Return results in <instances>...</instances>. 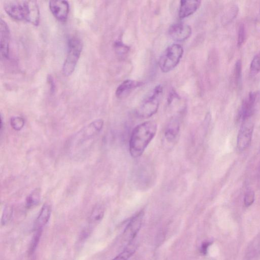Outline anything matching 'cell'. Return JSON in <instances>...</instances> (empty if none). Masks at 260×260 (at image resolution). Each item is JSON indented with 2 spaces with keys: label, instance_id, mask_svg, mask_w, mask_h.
<instances>
[{
  "label": "cell",
  "instance_id": "1",
  "mask_svg": "<svg viewBox=\"0 0 260 260\" xmlns=\"http://www.w3.org/2000/svg\"><path fill=\"white\" fill-rule=\"evenodd\" d=\"M157 132V124L153 121H145L134 128L129 142V151L133 157L137 158L144 154Z\"/></svg>",
  "mask_w": 260,
  "mask_h": 260
},
{
  "label": "cell",
  "instance_id": "2",
  "mask_svg": "<svg viewBox=\"0 0 260 260\" xmlns=\"http://www.w3.org/2000/svg\"><path fill=\"white\" fill-rule=\"evenodd\" d=\"M4 9L7 14L15 20L27 22L35 26L39 24L40 11L35 1L11 0L5 3Z\"/></svg>",
  "mask_w": 260,
  "mask_h": 260
},
{
  "label": "cell",
  "instance_id": "3",
  "mask_svg": "<svg viewBox=\"0 0 260 260\" xmlns=\"http://www.w3.org/2000/svg\"><path fill=\"white\" fill-rule=\"evenodd\" d=\"M184 54L182 46L173 44L169 46L161 56L159 65L161 71L168 73L175 69L179 64Z\"/></svg>",
  "mask_w": 260,
  "mask_h": 260
},
{
  "label": "cell",
  "instance_id": "4",
  "mask_svg": "<svg viewBox=\"0 0 260 260\" xmlns=\"http://www.w3.org/2000/svg\"><path fill=\"white\" fill-rule=\"evenodd\" d=\"M82 43L80 39L72 37L68 41V53L63 66L65 76H69L74 72L82 50Z\"/></svg>",
  "mask_w": 260,
  "mask_h": 260
},
{
  "label": "cell",
  "instance_id": "5",
  "mask_svg": "<svg viewBox=\"0 0 260 260\" xmlns=\"http://www.w3.org/2000/svg\"><path fill=\"white\" fill-rule=\"evenodd\" d=\"M163 91L162 85L157 86L154 89L152 94L138 108L137 115L141 118H147L155 114L159 107Z\"/></svg>",
  "mask_w": 260,
  "mask_h": 260
},
{
  "label": "cell",
  "instance_id": "6",
  "mask_svg": "<svg viewBox=\"0 0 260 260\" xmlns=\"http://www.w3.org/2000/svg\"><path fill=\"white\" fill-rule=\"evenodd\" d=\"M103 125L104 121L102 119H98L92 121L77 134L73 140V146L76 147L81 145L85 142L97 136L101 132Z\"/></svg>",
  "mask_w": 260,
  "mask_h": 260
},
{
  "label": "cell",
  "instance_id": "7",
  "mask_svg": "<svg viewBox=\"0 0 260 260\" xmlns=\"http://www.w3.org/2000/svg\"><path fill=\"white\" fill-rule=\"evenodd\" d=\"M254 129V123L250 118L242 121L237 139V148L245 151L251 144Z\"/></svg>",
  "mask_w": 260,
  "mask_h": 260
},
{
  "label": "cell",
  "instance_id": "8",
  "mask_svg": "<svg viewBox=\"0 0 260 260\" xmlns=\"http://www.w3.org/2000/svg\"><path fill=\"white\" fill-rule=\"evenodd\" d=\"M144 212L141 211L129 221L124 231V237L126 241L131 242L139 232L143 224Z\"/></svg>",
  "mask_w": 260,
  "mask_h": 260
},
{
  "label": "cell",
  "instance_id": "9",
  "mask_svg": "<svg viewBox=\"0 0 260 260\" xmlns=\"http://www.w3.org/2000/svg\"><path fill=\"white\" fill-rule=\"evenodd\" d=\"M11 31L7 22L0 19V52L3 58L8 59L10 56Z\"/></svg>",
  "mask_w": 260,
  "mask_h": 260
},
{
  "label": "cell",
  "instance_id": "10",
  "mask_svg": "<svg viewBox=\"0 0 260 260\" xmlns=\"http://www.w3.org/2000/svg\"><path fill=\"white\" fill-rule=\"evenodd\" d=\"M192 32V28L189 25L182 23L172 25L168 30L170 37L177 41L186 40L190 37Z\"/></svg>",
  "mask_w": 260,
  "mask_h": 260
},
{
  "label": "cell",
  "instance_id": "11",
  "mask_svg": "<svg viewBox=\"0 0 260 260\" xmlns=\"http://www.w3.org/2000/svg\"><path fill=\"white\" fill-rule=\"evenodd\" d=\"M256 97V93L250 92L244 99L239 113V117L242 121L251 117L254 112Z\"/></svg>",
  "mask_w": 260,
  "mask_h": 260
},
{
  "label": "cell",
  "instance_id": "12",
  "mask_svg": "<svg viewBox=\"0 0 260 260\" xmlns=\"http://www.w3.org/2000/svg\"><path fill=\"white\" fill-rule=\"evenodd\" d=\"M50 9L54 16L59 21L65 22L69 13V5L67 1H51Z\"/></svg>",
  "mask_w": 260,
  "mask_h": 260
},
{
  "label": "cell",
  "instance_id": "13",
  "mask_svg": "<svg viewBox=\"0 0 260 260\" xmlns=\"http://www.w3.org/2000/svg\"><path fill=\"white\" fill-rule=\"evenodd\" d=\"M143 82L133 80H126L123 81L117 88L115 95L118 99L126 98L133 90L139 87Z\"/></svg>",
  "mask_w": 260,
  "mask_h": 260
},
{
  "label": "cell",
  "instance_id": "14",
  "mask_svg": "<svg viewBox=\"0 0 260 260\" xmlns=\"http://www.w3.org/2000/svg\"><path fill=\"white\" fill-rule=\"evenodd\" d=\"M201 2L198 0H183L181 2L179 16L183 19L193 15L200 8Z\"/></svg>",
  "mask_w": 260,
  "mask_h": 260
},
{
  "label": "cell",
  "instance_id": "15",
  "mask_svg": "<svg viewBox=\"0 0 260 260\" xmlns=\"http://www.w3.org/2000/svg\"><path fill=\"white\" fill-rule=\"evenodd\" d=\"M52 214V207L50 205L46 203L43 205L37 216L35 223V228L43 229L49 222Z\"/></svg>",
  "mask_w": 260,
  "mask_h": 260
},
{
  "label": "cell",
  "instance_id": "16",
  "mask_svg": "<svg viewBox=\"0 0 260 260\" xmlns=\"http://www.w3.org/2000/svg\"><path fill=\"white\" fill-rule=\"evenodd\" d=\"M180 131V123L177 119L171 120L167 125L164 133L165 140L169 143L175 142Z\"/></svg>",
  "mask_w": 260,
  "mask_h": 260
},
{
  "label": "cell",
  "instance_id": "17",
  "mask_svg": "<svg viewBox=\"0 0 260 260\" xmlns=\"http://www.w3.org/2000/svg\"><path fill=\"white\" fill-rule=\"evenodd\" d=\"M104 212V208L101 205H97L94 207L90 216L89 226L90 228L92 230L93 227L102 220Z\"/></svg>",
  "mask_w": 260,
  "mask_h": 260
},
{
  "label": "cell",
  "instance_id": "18",
  "mask_svg": "<svg viewBox=\"0 0 260 260\" xmlns=\"http://www.w3.org/2000/svg\"><path fill=\"white\" fill-rule=\"evenodd\" d=\"M260 253V234L251 241L247 248L246 257L251 259Z\"/></svg>",
  "mask_w": 260,
  "mask_h": 260
},
{
  "label": "cell",
  "instance_id": "19",
  "mask_svg": "<svg viewBox=\"0 0 260 260\" xmlns=\"http://www.w3.org/2000/svg\"><path fill=\"white\" fill-rule=\"evenodd\" d=\"M41 199V190L35 189L27 197L26 199V207L28 209L34 208L37 206Z\"/></svg>",
  "mask_w": 260,
  "mask_h": 260
},
{
  "label": "cell",
  "instance_id": "20",
  "mask_svg": "<svg viewBox=\"0 0 260 260\" xmlns=\"http://www.w3.org/2000/svg\"><path fill=\"white\" fill-rule=\"evenodd\" d=\"M239 11L237 6L234 5L231 7L223 17L222 22L223 25H228L231 23L237 17Z\"/></svg>",
  "mask_w": 260,
  "mask_h": 260
},
{
  "label": "cell",
  "instance_id": "21",
  "mask_svg": "<svg viewBox=\"0 0 260 260\" xmlns=\"http://www.w3.org/2000/svg\"><path fill=\"white\" fill-rule=\"evenodd\" d=\"M43 229H36L31 240L29 250L28 254L30 256H32L35 253L38 246L39 245Z\"/></svg>",
  "mask_w": 260,
  "mask_h": 260
},
{
  "label": "cell",
  "instance_id": "22",
  "mask_svg": "<svg viewBox=\"0 0 260 260\" xmlns=\"http://www.w3.org/2000/svg\"><path fill=\"white\" fill-rule=\"evenodd\" d=\"M13 212L14 209L12 206L7 205L5 207L2 219V225L5 226L10 223L12 218Z\"/></svg>",
  "mask_w": 260,
  "mask_h": 260
},
{
  "label": "cell",
  "instance_id": "23",
  "mask_svg": "<svg viewBox=\"0 0 260 260\" xmlns=\"http://www.w3.org/2000/svg\"><path fill=\"white\" fill-rule=\"evenodd\" d=\"M234 77L236 86L240 87L242 83V62L238 60L235 65Z\"/></svg>",
  "mask_w": 260,
  "mask_h": 260
},
{
  "label": "cell",
  "instance_id": "24",
  "mask_svg": "<svg viewBox=\"0 0 260 260\" xmlns=\"http://www.w3.org/2000/svg\"><path fill=\"white\" fill-rule=\"evenodd\" d=\"M11 124L13 129L19 132L25 125V120L21 116H14L11 118Z\"/></svg>",
  "mask_w": 260,
  "mask_h": 260
},
{
  "label": "cell",
  "instance_id": "25",
  "mask_svg": "<svg viewBox=\"0 0 260 260\" xmlns=\"http://www.w3.org/2000/svg\"><path fill=\"white\" fill-rule=\"evenodd\" d=\"M135 252V249L134 248L128 247V248H126L123 250L122 252H121L112 260H128L133 255Z\"/></svg>",
  "mask_w": 260,
  "mask_h": 260
},
{
  "label": "cell",
  "instance_id": "26",
  "mask_svg": "<svg viewBox=\"0 0 260 260\" xmlns=\"http://www.w3.org/2000/svg\"><path fill=\"white\" fill-rule=\"evenodd\" d=\"M255 200V194L251 189H248L245 192L244 197V204L248 207L252 205Z\"/></svg>",
  "mask_w": 260,
  "mask_h": 260
},
{
  "label": "cell",
  "instance_id": "27",
  "mask_svg": "<svg viewBox=\"0 0 260 260\" xmlns=\"http://www.w3.org/2000/svg\"><path fill=\"white\" fill-rule=\"evenodd\" d=\"M250 69L254 73L260 71V54L253 57L250 63Z\"/></svg>",
  "mask_w": 260,
  "mask_h": 260
},
{
  "label": "cell",
  "instance_id": "28",
  "mask_svg": "<svg viewBox=\"0 0 260 260\" xmlns=\"http://www.w3.org/2000/svg\"><path fill=\"white\" fill-rule=\"evenodd\" d=\"M245 29L243 24L239 25L238 31V39L237 45L238 47H240L245 40Z\"/></svg>",
  "mask_w": 260,
  "mask_h": 260
},
{
  "label": "cell",
  "instance_id": "29",
  "mask_svg": "<svg viewBox=\"0 0 260 260\" xmlns=\"http://www.w3.org/2000/svg\"><path fill=\"white\" fill-rule=\"evenodd\" d=\"M115 49L117 51L118 53L122 54L126 53L128 52V47L121 44L120 43L117 42L115 45Z\"/></svg>",
  "mask_w": 260,
  "mask_h": 260
},
{
  "label": "cell",
  "instance_id": "30",
  "mask_svg": "<svg viewBox=\"0 0 260 260\" xmlns=\"http://www.w3.org/2000/svg\"><path fill=\"white\" fill-rule=\"evenodd\" d=\"M210 244L211 243L209 242H205L203 243L201 247V252L204 254H206Z\"/></svg>",
  "mask_w": 260,
  "mask_h": 260
},
{
  "label": "cell",
  "instance_id": "31",
  "mask_svg": "<svg viewBox=\"0 0 260 260\" xmlns=\"http://www.w3.org/2000/svg\"><path fill=\"white\" fill-rule=\"evenodd\" d=\"M256 21L257 22L260 23V9L259 10V12L258 13V14H257V16H256Z\"/></svg>",
  "mask_w": 260,
  "mask_h": 260
}]
</instances>
